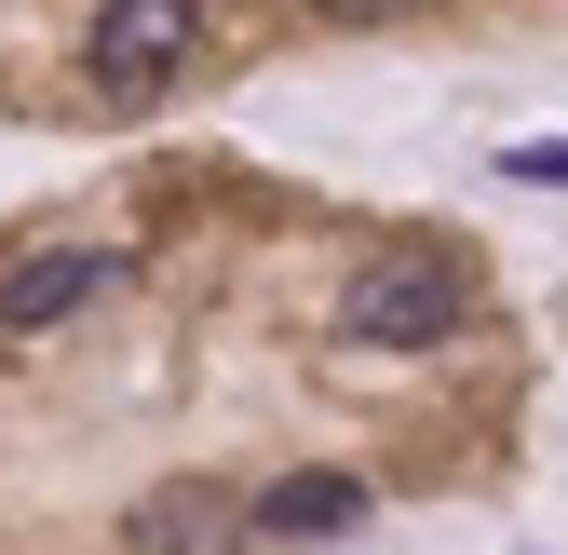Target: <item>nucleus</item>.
<instances>
[{
	"label": "nucleus",
	"instance_id": "f257e3e1",
	"mask_svg": "<svg viewBox=\"0 0 568 555\" xmlns=\"http://www.w3.org/2000/svg\"><path fill=\"white\" fill-rule=\"evenodd\" d=\"M474 325V271L460 258H366L338 299V339H366V353H434V339Z\"/></svg>",
	"mask_w": 568,
	"mask_h": 555
},
{
	"label": "nucleus",
	"instance_id": "f03ea898",
	"mask_svg": "<svg viewBox=\"0 0 568 555\" xmlns=\"http://www.w3.org/2000/svg\"><path fill=\"white\" fill-rule=\"evenodd\" d=\"M190 54H203V0H95L82 82H95V109H163Z\"/></svg>",
	"mask_w": 568,
	"mask_h": 555
},
{
	"label": "nucleus",
	"instance_id": "7ed1b4c3",
	"mask_svg": "<svg viewBox=\"0 0 568 555\" xmlns=\"http://www.w3.org/2000/svg\"><path fill=\"white\" fill-rule=\"evenodd\" d=\"M109 285H122V258H109V244H41V258L0 271V339H41V325H68V312L109 299Z\"/></svg>",
	"mask_w": 568,
	"mask_h": 555
},
{
	"label": "nucleus",
	"instance_id": "20e7f679",
	"mask_svg": "<svg viewBox=\"0 0 568 555\" xmlns=\"http://www.w3.org/2000/svg\"><path fill=\"white\" fill-rule=\"evenodd\" d=\"M231 542H244V515L203 488V474L163 488V502H135V528H122V555H231Z\"/></svg>",
	"mask_w": 568,
	"mask_h": 555
},
{
	"label": "nucleus",
	"instance_id": "39448f33",
	"mask_svg": "<svg viewBox=\"0 0 568 555\" xmlns=\"http://www.w3.org/2000/svg\"><path fill=\"white\" fill-rule=\"evenodd\" d=\"M244 528L257 542H338V528H366V474H284Z\"/></svg>",
	"mask_w": 568,
	"mask_h": 555
},
{
	"label": "nucleus",
	"instance_id": "423d86ee",
	"mask_svg": "<svg viewBox=\"0 0 568 555\" xmlns=\"http://www.w3.org/2000/svg\"><path fill=\"white\" fill-rule=\"evenodd\" d=\"M515 190H568V135H528V150H501Z\"/></svg>",
	"mask_w": 568,
	"mask_h": 555
},
{
	"label": "nucleus",
	"instance_id": "0eeeda50",
	"mask_svg": "<svg viewBox=\"0 0 568 555\" xmlns=\"http://www.w3.org/2000/svg\"><path fill=\"white\" fill-rule=\"evenodd\" d=\"M325 28H393V14H419V0H312Z\"/></svg>",
	"mask_w": 568,
	"mask_h": 555
}]
</instances>
